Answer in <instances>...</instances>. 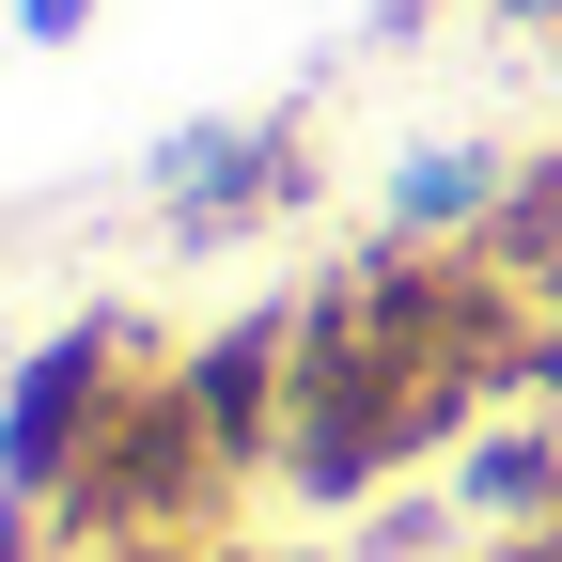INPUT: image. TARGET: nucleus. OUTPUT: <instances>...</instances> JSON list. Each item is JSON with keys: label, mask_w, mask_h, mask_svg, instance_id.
Here are the masks:
<instances>
[{"label": "nucleus", "mask_w": 562, "mask_h": 562, "mask_svg": "<svg viewBox=\"0 0 562 562\" xmlns=\"http://www.w3.org/2000/svg\"><path fill=\"white\" fill-rule=\"evenodd\" d=\"M125 375H140V328H125V313L47 328L32 360H16V391H0V484H16V501H63V484H79V453L110 438Z\"/></svg>", "instance_id": "f257e3e1"}, {"label": "nucleus", "mask_w": 562, "mask_h": 562, "mask_svg": "<svg viewBox=\"0 0 562 562\" xmlns=\"http://www.w3.org/2000/svg\"><path fill=\"white\" fill-rule=\"evenodd\" d=\"M297 188H313V140H297V125H203V140L157 157V220H172V250H235V235H266Z\"/></svg>", "instance_id": "f03ea898"}, {"label": "nucleus", "mask_w": 562, "mask_h": 562, "mask_svg": "<svg viewBox=\"0 0 562 562\" xmlns=\"http://www.w3.org/2000/svg\"><path fill=\"white\" fill-rule=\"evenodd\" d=\"M172 391H188V422H203V438H220V469L235 484H266L281 469V406H297V313H235L220 344H188V360H172Z\"/></svg>", "instance_id": "7ed1b4c3"}, {"label": "nucleus", "mask_w": 562, "mask_h": 562, "mask_svg": "<svg viewBox=\"0 0 562 562\" xmlns=\"http://www.w3.org/2000/svg\"><path fill=\"white\" fill-rule=\"evenodd\" d=\"M516 172H531V157H501V140H438V157L391 172V235H406V250H469V235L516 203Z\"/></svg>", "instance_id": "20e7f679"}, {"label": "nucleus", "mask_w": 562, "mask_h": 562, "mask_svg": "<svg viewBox=\"0 0 562 562\" xmlns=\"http://www.w3.org/2000/svg\"><path fill=\"white\" fill-rule=\"evenodd\" d=\"M453 516L547 531V516H562V422H484V438L453 453Z\"/></svg>", "instance_id": "39448f33"}, {"label": "nucleus", "mask_w": 562, "mask_h": 562, "mask_svg": "<svg viewBox=\"0 0 562 562\" xmlns=\"http://www.w3.org/2000/svg\"><path fill=\"white\" fill-rule=\"evenodd\" d=\"M94 562H266L250 531H140V547H94Z\"/></svg>", "instance_id": "423d86ee"}, {"label": "nucleus", "mask_w": 562, "mask_h": 562, "mask_svg": "<svg viewBox=\"0 0 562 562\" xmlns=\"http://www.w3.org/2000/svg\"><path fill=\"white\" fill-rule=\"evenodd\" d=\"M16 32H32V47H79V32H94V0H16Z\"/></svg>", "instance_id": "0eeeda50"}, {"label": "nucleus", "mask_w": 562, "mask_h": 562, "mask_svg": "<svg viewBox=\"0 0 562 562\" xmlns=\"http://www.w3.org/2000/svg\"><path fill=\"white\" fill-rule=\"evenodd\" d=\"M484 16H516V32H547V16H562V0H484Z\"/></svg>", "instance_id": "6e6552de"}, {"label": "nucleus", "mask_w": 562, "mask_h": 562, "mask_svg": "<svg viewBox=\"0 0 562 562\" xmlns=\"http://www.w3.org/2000/svg\"><path fill=\"white\" fill-rule=\"evenodd\" d=\"M547 32H562V16H547Z\"/></svg>", "instance_id": "1a4fd4ad"}]
</instances>
